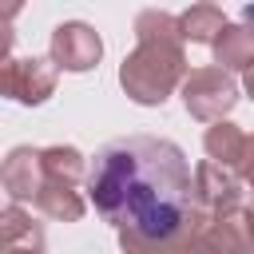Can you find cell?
<instances>
[{
	"mask_svg": "<svg viewBox=\"0 0 254 254\" xmlns=\"http://www.w3.org/2000/svg\"><path fill=\"white\" fill-rule=\"evenodd\" d=\"M87 194L111 226L167 242L190 214V167L171 139H111L91 163Z\"/></svg>",
	"mask_w": 254,
	"mask_h": 254,
	"instance_id": "1",
	"label": "cell"
}]
</instances>
